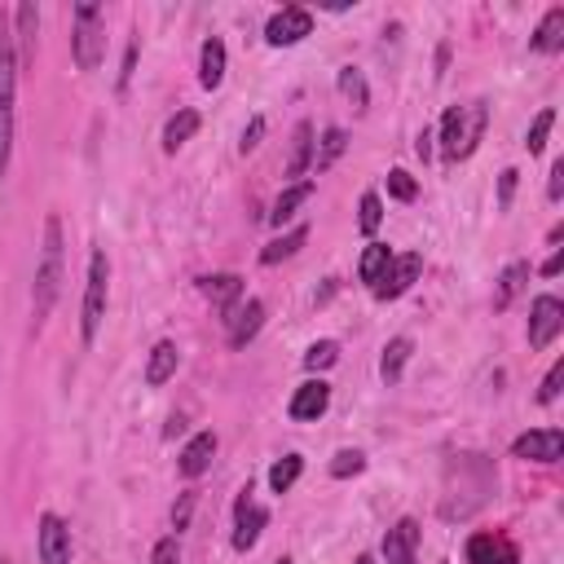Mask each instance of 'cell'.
<instances>
[{
  "instance_id": "6da1fadb",
  "label": "cell",
  "mask_w": 564,
  "mask_h": 564,
  "mask_svg": "<svg viewBox=\"0 0 564 564\" xmlns=\"http://www.w3.org/2000/svg\"><path fill=\"white\" fill-rule=\"evenodd\" d=\"M494 494V467L485 454H454L445 467V498H441V520H467L471 511L485 507Z\"/></svg>"
},
{
  "instance_id": "7a4b0ae2",
  "label": "cell",
  "mask_w": 564,
  "mask_h": 564,
  "mask_svg": "<svg viewBox=\"0 0 564 564\" xmlns=\"http://www.w3.org/2000/svg\"><path fill=\"white\" fill-rule=\"evenodd\" d=\"M62 278H66V238H62V220L44 216V242H40V260H35V282H31V322L35 330L48 322L57 295H62Z\"/></svg>"
},
{
  "instance_id": "3957f363",
  "label": "cell",
  "mask_w": 564,
  "mask_h": 564,
  "mask_svg": "<svg viewBox=\"0 0 564 564\" xmlns=\"http://www.w3.org/2000/svg\"><path fill=\"white\" fill-rule=\"evenodd\" d=\"M485 123H489V106H485V101L449 106V110L441 115V159H445V163H463V159L480 145Z\"/></svg>"
},
{
  "instance_id": "277c9868",
  "label": "cell",
  "mask_w": 564,
  "mask_h": 564,
  "mask_svg": "<svg viewBox=\"0 0 564 564\" xmlns=\"http://www.w3.org/2000/svg\"><path fill=\"white\" fill-rule=\"evenodd\" d=\"M18 53H13V31L0 18V181L9 176L13 159V101H18Z\"/></svg>"
},
{
  "instance_id": "5b68a950",
  "label": "cell",
  "mask_w": 564,
  "mask_h": 564,
  "mask_svg": "<svg viewBox=\"0 0 564 564\" xmlns=\"http://www.w3.org/2000/svg\"><path fill=\"white\" fill-rule=\"evenodd\" d=\"M70 53L79 70H97L106 57V13L101 4H75L70 9Z\"/></svg>"
},
{
  "instance_id": "8992f818",
  "label": "cell",
  "mask_w": 564,
  "mask_h": 564,
  "mask_svg": "<svg viewBox=\"0 0 564 564\" xmlns=\"http://www.w3.org/2000/svg\"><path fill=\"white\" fill-rule=\"evenodd\" d=\"M106 304H110V260L101 247H93L88 256V282H84V308H79V339L84 348H93L101 322H106Z\"/></svg>"
},
{
  "instance_id": "52a82bcc",
  "label": "cell",
  "mask_w": 564,
  "mask_h": 564,
  "mask_svg": "<svg viewBox=\"0 0 564 564\" xmlns=\"http://www.w3.org/2000/svg\"><path fill=\"white\" fill-rule=\"evenodd\" d=\"M308 31H313V13L300 9V4H282V9L264 22V44H273V48H291V44H300Z\"/></svg>"
},
{
  "instance_id": "ba28073f",
  "label": "cell",
  "mask_w": 564,
  "mask_h": 564,
  "mask_svg": "<svg viewBox=\"0 0 564 564\" xmlns=\"http://www.w3.org/2000/svg\"><path fill=\"white\" fill-rule=\"evenodd\" d=\"M463 560H467V564H520V551H516V542H511L507 533L480 529V533L467 538Z\"/></svg>"
},
{
  "instance_id": "9c48e42d",
  "label": "cell",
  "mask_w": 564,
  "mask_h": 564,
  "mask_svg": "<svg viewBox=\"0 0 564 564\" xmlns=\"http://www.w3.org/2000/svg\"><path fill=\"white\" fill-rule=\"evenodd\" d=\"M225 339H229V348H247L256 335H260V326H264V300H238L225 317Z\"/></svg>"
},
{
  "instance_id": "30bf717a",
  "label": "cell",
  "mask_w": 564,
  "mask_h": 564,
  "mask_svg": "<svg viewBox=\"0 0 564 564\" xmlns=\"http://www.w3.org/2000/svg\"><path fill=\"white\" fill-rule=\"evenodd\" d=\"M269 524V511L251 498V485L238 494V502H234V551H251L256 542H260V529Z\"/></svg>"
},
{
  "instance_id": "8fae6325",
  "label": "cell",
  "mask_w": 564,
  "mask_h": 564,
  "mask_svg": "<svg viewBox=\"0 0 564 564\" xmlns=\"http://www.w3.org/2000/svg\"><path fill=\"white\" fill-rule=\"evenodd\" d=\"M35 551H40V564H70V524L57 511H44L40 516Z\"/></svg>"
},
{
  "instance_id": "7c38bea8",
  "label": "cell",
  "mask_w": 564,
  "mask_h": 564,
  "mask_svg": "<svg viewBox=\"0 0 564 564\" xmlns=\"http://www.w3.org/2000/svg\"><path fill=\"white\" fill-rule=\"evenodd\" d=\"M564 330V304L555 295H538L529 304V348H546Z\"/></svg>"
},
{
  "instance_id": "4fadbf2b",
  "label": "cell",
  "mask_w": 564,
  "mask_h": 564,
  "mask_svg": "<svg viewBox=\"0 0 564 564\" xmlns=\"http://www.w3.org/2000/svg\"><path fill=\"white\" fill-rule=\"evenodd\" d=\"M419 273H423V256H419V251L392 256L388 273L379 278V286H370V295H375V300H397V295H405V291L414 286V278H419Z\"/></svg>"
},
{
  "instance_id": "5bb4252c",
  "label": "cell",
  "mask_w": 564,
  "mask_h": 564,
  "mask_svg": "<svg viewBox=\"0 0 564 564\" xmlns=\"http://www.w3.org/2000/svg\"><path fill=\"white\" fill-rule=\"evenodd\" d=\"M330 410V383L326 379H304L295 392H291V401H286V414L295 419V423H313V419H322Z\"/></svg>"
},
{
  "instance_id": "9a60e30c",
  "label": "cell",
  "mask_w": 564,
  "mask_h": 564,
  "mask_svg": "<svg viewBox=\"0 0 564 564\" xmlns=\"http://www.w3.org/2000/svg\"><path fill=\"white\" fill-rule=\"evenodd\" d=\"M564 454V432L560 427H538V432H524L511 441V458H533V463H555Z\"/></svg>"
},
{
  "instance_id": "2e32d148",
  "label": "cell",
  "mask_w": 564,
  "mask_h": 564,
  "mask_svg": "<svg viewBox=\"0 0 564 564\" xmlns=\"http://www.w3.org/2000/svg\"><path fill=\"white\" fill-rule=\"evenodd\" d=\"M9 31H13V53H18V70H26V66L35 62V35H40V9H35L31 0H22V4L13 9V22H9Z\"/></svg>"
},
{
  "instance_id": "e0dca14e",
  "label": "cell",
  "mask_w": 564,
  "mask_h": 564,
  "mask_svg": "<svg viewBox=\"0 0 564 564\" xmlns=\"http://www.w3.org/2000/svg\"><path fill=\"white\" fill-rule=\"evenodd\" d=\"M216 432L212 427H203V432H194L189 441H185V449H181V458H176V471L185 476V480H198L207 467H212V458H216Z\"/></svg>"
},
{
  "instance_id": "ac0fdd59",
  "label": "cell",
  "mask_w": 564,
  "mask_h": 564,
  "mask_svg": "<svg viewBox=\"0 0 564 564\" xmlns=\"http://www.w3.org/2000/svg\"><path fill=\"white\" fill-rule=\"evenodd\" d=\"M414 551H419V520L414 516H401L383 533V560L388 564H414Z\"/></svg>"
},
{
  "instance_id": "d6986e66",
  "label": "cell",
  "mask_w": 564,
  "mask_h": 564,
  "mask_svg": "<svg viewBox=\"0 0 564 564\" xmlns=\"http://www.w3.org/2000/svg\"><path fill=\"white\" fill-rule=\"evenodd\" d=\"M198 291H203V300L212 304V308H220V317L242 300V278L238 273H203L198 278Z\"/></svg>"
},
{
  "instance_id": "ffe728a7",
  "label": "cell",
  "mask_w": 564,
  "mask_h": 564,
  "mask_svg": "<svg viewBox=\"0 0 564 564\" xmlns=\"http://www.w3.org/2000/svg\"><path fill=\"white\" fill-rule=\"evenodd\" d=\"M225 62H229L225 40H220V35L203 40V48H198V84H203L207 93H212V88H220V79H225Z\"/></svg>"
},
{
  "instance_id": "44dd1931",
  "label": "cell",
  "mask_w": 564,
  "mask_h": 564,
  "mask_svg": "<svg viewBox=\"0 0 564 564\" xmlns=\"http://www.w3.org/2000/svg\"><path fill=\"white\" fill-rule=\"evenodd\" d=\"M176 366H181V348H176L172 339H159V344L150 348V357H145V383H150V388H163V383L176 375Z\"/></svg>"
},
{
  "instance_id": "7402d4cb",
  "label": "cell",
  "mask_w": 564,
  "mask_h": 564,
  "mask_svg": "<svg viewBox=\"0 0 564 564\" xmlns=\"http://www.w3.org/2000/svg\"><path fill=\"white\" fill-rule=\"evenodd\" d=\"M313 150H317V141H313V123H308V119H300V123L291 128V154H286V176H304V172L313 167Z\"/></svg>"
},
{
  "instance_id": "603a6c76",
  "label": "cell",
  "mask_w": 564,
  "mask_h": 564,
  "mask_svg": "<svg viewBox=\"0 0 564 564\" xmlns=\"http://www.w3.org/2000/svg\"><path fill=\"white\" fill-rule=\"evenodd\" d=\"M529 48L533 53H560L564 48V4L546 9V18L538 22V31L529 35Z\"/></svg>"
},
{
  "instance_id": "cb8c5ba5",
  "label": "cell",
  "mask_w": 564,
  "mask_h": 564,
  "mask_svg": "<svg viewBox=\"0 0 564 564\" xmlns=\"http://www.w3.org/2000/svg\"><path fill=\"white\" fill-rule=\"evenodd\" d=\"M529 286V260H511L502 273H498V286H494V308H511V300Z\"/></svg>"
},
{
  "instance_id": "d4e9b609",
  "label": "cell",
  "mask_w": 564,
  "mask_h": 564,
  "mask_svg": "<svg viewBox=\"0 0 564 564\" xmlns=\"http://www.w3.org/2000/svg\"><path fill=\"white\" fill-rule=\"evenodd\" d=\"M308 198H313V181H295V185H286V189L278 194L273 212H269V225H278V229H282V225H286V220H291Z\"/></svg>"
},
{
  "instance_id": "484cf974",
  "label": "cell",
  "mask_w": 564,
  "mask_h": 564,
  "mask_svg": "<svg viewBox=\"0 0 564 564\" xmlns=\"http://www.w3.org/2000/svg\"><path fill=\"white\" fill-rule=\"evenodd\" d=\"M410 352H414V339H410V335H392V339L383 344V357H379V375H383V383H397V379H401Z\"/></svg>"
},
{
  "instance_id": "4316f807",
  "label": "cell",
  "mask_w": 564,
  "mask_h": 564,
  "mask_svg": "<svg viewBox=\"0 0 564 564\" xmlns=\"http://www.w3.org/2000/svg\"><path fill=\"white\" fill-rule=\"evenodd\" d=\"M198 123H203V119H198V110H176V115L163 123V150H167V154H176V150L198 132Z\"/></svg>"
},
{
  "instance_id": "83f0119b",
  "label": "cell",
  "mask_w": 564,
  "mask_h": 564,
  "mask_svg": "<svg viewBox=\"0 0 564 564\" xmlns=\"http://www.w3.org/2000/svg\"><path fill=\"white\" fill-rule=\"evenodd\" d=\"M304 242H308V225H295V229L278 234V238H273V242L260 251V264H278V260H286V256H295Z\"/></svg>"
},
{
  "instance_id": "f1b7e54d",
  "label": "cell",
  "mask_w": 564,
  "mask_h": 564,
  "mask_svg": "<svg viewBox=\"0 0 564 564\" xmlns=\"http://www.w3.org/2000/svg\"><path fill=\"white\" fill-rule=\"evenodd\" d=\"M388 264H392V247H388V242H370V247L361 251V260H357V273H361V282L379 286V278L388 273Z\"/></svg>"
},
{
  "instance_id": "f546056e",
  "label": "cell",
  "mask_w": 564,
  "mask_h": 564,
  "mask_svg": "<svg viewBox=\"0 0 564 564\" xmlns=\"http://www.w3.org/2000/svg\"><path fill=\"white\" fill-rule=\"evenodd\" d=\"M348 150V132L344 128H326L322 132V145L313 150V172H326V167H335V159Z\"/></svg>"
},
{
  "instance_id": "4dcf8cb0",
  "label": "cell",
  "mask_w": 564,
  "mask_h": 564,
  "mask_svg": "<svg viewBox=\"0 0 564 564\" xmlns=\"http://www.w3.org/2000/svg\"><path fill=\"white\" fill-rule=\"evenodd\" d=\"M335 84H339V93H344V97H348L357 110H366V106H370V88H366V75H361L357 66H339Z\"/></svg>"
},
{
  "instance_id": "1f68e13d",
  "label": "cell",
  "mask_w": 564,
  "mask_h": 564,
  "mask_svg": "<svg viewBox=\"0 0 564 564\" xmlns=\"http://www.w3.org/2000/svg\"><path fill=\"white\" fill-rule=\"evenodd\" d=\"M300 471H304V458H300V454H282V458L269 467V489H273V494H286V489L300 480Z\"/></svg>"
},
{
  "instance_id": "d6a6232c",
  "label": "cell",
  "mask_w": 564,
  "mask_h": 564,
  "mask_svg": "<svg viewBox=\"0 0 564 564\" xmlns=\"http://www.w3.org/2000/svg\"><path fill=\"white\" fill-rule=\"evenodd\" d=\"M551 128H555V110L546 106V110H538V115H533V123H529V132H524V150H529V154H542V150H546Z\"/></svg>"
},
{
  "instance_id": "836d02e7",
  "label": "cell",
  "mask_w": 564,
  "mask_h": 564,
  "mask_svg": "<svg viewBox=\"0 0 564 564\" xmlns=\"http://www.w3.org/2000/svg\"><path fill=\"white\" fill-rule=\"evenodd\" d=\"M379 225H383V198H379L375 189H366L361 203H357V229H361V234H375Z\"/></svg>"
},
{
  "instance_id": "e575fe53",
  "label": "cell",
  "mask_w": 564,
  "mask_h": 564,
  "mask_svg": "<svg viewBox=\"0 0 564 564\" xmlns=\"http://www.w3.org/2000/svg\"><path fill=\"white\" fill-rule=\"evenodd\" d=\"M335 361H339V344L335 339H317V344L304 348V370H313V375L317 370H330Z\"/></svg>"
},
{
  "instance_id": "d590c367",
  "label": "cell",
  "mask_w": 564,
  "mask_h": 564,
  "mask_svg": "<svg viewBox=\"0 0 564 564\" xmlns=\"http://www.w3.org/2000/svg\"><path fill=\"white\" fill-rule=\"evenodd\" d=\"M357 471H366V454H361V449H339V454L330 458V476H335V480H348V476H357Z\"/></svg>"
},
{
  "instance_id": "8d00e7d4",
  "label": "cell",
  "mask_w": 564,
  "mask_h": 564,
  "mask_svg": "<svg viewBox=\"0 0 564 564\" xmlns=\"http://www.w3.org/2000/svg\"><path fill=\"white\" fill-rule=\"evenodd\" d=\"M388 194H392L397 203H414V194H419V181H414L405 167H392V172H388Z\"/></svg>"
},
{
  "instance_id": "74e56055",
  "label": "cell",
  "mask_w": 564,
  "mask_h": 564,
  "mask_svg": "<svg viewBox=\"0 0 564 564\" xmlns=\"http://www.w3.org/2000/svg\"><path fill=\"white\" fill-rule=\"evenodd\" d=\"M560 383H564V357L546 370V379H542V388H538V405H551V401L560 397Z\"/></svg>"
},
{
  "instance_id": "f35d334b",
  "label": "cell",
  "mask_w": 564,
  "mask_h": 564,
  "mask_svg": "<svg viewBox=\"0 0 564 564\" xmlns=\"http://www.w3.org/2000/svg\"><path fill=\"white\" fill-rule=\"evenodd\" d=\"M150 564H181V542H176V533L154 542V551H150Z\"/></svg>"
},
{
  "instance_id": "ab89813d",
  "label": "cell",
  "mask_w": 564,
  "mask_h": 564,
  "mask_svg": "<svg viewBox=\"0 0 564 564\" xmlns=\"http://www.w3.org/2000/svg\"><path fill=\"white\" fill-rule=\"evenodd\" d=\"M194 502H198V494H194V489H185V494H181V502L172 507V529H176V533L189 524V516H194Z\"/></svg>"
},
{
  "instance_id": "60d3db41",
  "label": "cell",
  "mask_w": 564,
  "mask_h": 564,
  "mask_svg": "<svg viewBox=\"0 0 564 564\" xmlns=\"http://www.w3.org/2000/svg\"><path fill=\"white\" fill-rule=\"evenodd\" d=\"M260 137H264V115H256L247 128H242V141H238V154H251L256 145H260Z\"/></svg>"
},
{
  "instance_id": "b9f144b4",
  "label": "cell",
  "mask_w": 564,
  "mask_h": 564,
  "mask_svg": "<svg viewBox=\"0 0 564 564\" xmlns=\"http://www.w3.org/2000/svg\"><path fill=\"white\" fill-rule=\"evenodd\" d=\"M546 198H551V203H560V198H564V159H555V163H551V181H546Z\"/></svg>"
},
{
  "instance_id": "7bdbcfd3",
  "label": "cell",
  "mask_w": 564,
  "mask_h": 564,
  "mask_svg": "<svg viewBox=\"0 0 564 564\" xmlns=\"http://www.w3.org/2000/svg\"><path fill=\"white\" fill-rule=\"evenodd\" d=\"M511 194H516V167H507V172L498 176V207H507Z\"/></svg>"
},
{
  "instance_id": "ee69618b",
  "label": "cell",
  "mask_w": 564,
  "mask_h": 564,
  "mask_svg": "<svg viewBox=\"0 0 564 564\" xmlns=\"http://www.w3.org/2000/svg\"><path fill=\"white\" fill-rule=\"evenodd\" d=\"M132 66H137V40L128 44V53H123V70H119V88H128V79H132Z\"/></svg>"
},
{
  "instance_id": "f6af8a7d",
  "label": "cell",
  "mask_w": 564,
  "mask_h": 564,
  "mask_svg": "<svg viewBox=\"0 0 564 564\" xmlns=\"http://www.w3.org/2000/svg\"><path fill=\"white\" fill-rule=\"evenodd\" d=\"M560 264H564V251L555 247V251H551V256L542 260V273H546V278H555V273H560Z\"/></svg>"
},
{
  "instance_id": "bcb514c9",
  "label": "cell",
  "mask_w": 564,
  "mask_h": 564,
  "mask_svg": "<svg viewBox=\"0 0 564 564\" xmlns=\"http://www.w3.org/2000/svg\"><path fill=\"white\" fill-rule=\"evenodd\" d=\"M414 150H419V159H427V154H432V128H423V132H419Z\"/></svg>"
},
{
  "instance_id": "7dc6e473",
  "label": "cell",
  "mask_w": 564,
  "mask_h": 564,
  "mask_svg": "<svg viewBox=\"0 0 564 564\" xmlns=\"http://www.w3.org/2000/svg\"><path fill=\"white\" fill-rule=\"evenodd\" d=\"M352 564H375V560H370V555H357V560H352Z\"/></svg>"
},
{
  "instance_id": "c3c4849f",
  "label": "cell",
  "mask_w": 564,
  "mask_h": 564,
  "mask_svg": "<svg viewBox=\"0 0 564 564\" xmlns=\"http://www.w3.org/2000/svg\"><path fill=\"white\" fill-rule=\"evenodd\" d=\"M278 564H291V560H286V555H282V560H278Z\"/></svg>"
},
{
  "instance_id": "681fc988",
  "label": "cell",
  "mask_w": 564,
  "mask_h": 564,
  "mask_svg": "<svg viewBox=\"0 0 564 564\" xmlns=\"http://www.w3.org/2000/svg\"><path fill=\"white\" fill-rule=\"evenodd\" d=\"M0 564H9V560H4V555H0Z\"/></svg>"
}]
</instances>
